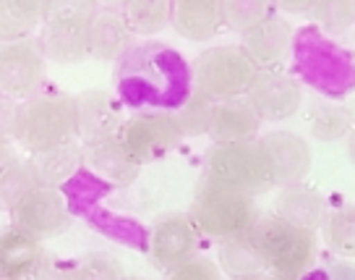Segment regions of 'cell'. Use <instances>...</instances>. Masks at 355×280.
Here are the masks:
<instances>
[{
  "instance_id": "obj_1",
  "label": "cell",
  "mask_w": 355,
  "mask_h": 280,
  "mask_svg": "<svg viewBox=\"0 0 355 280\" xmlns=\"http://www.w3.org/2000/svg\"><path fill=\"white\" fill-rule=\"evenodd\" d=\"M112 87L123 108L133 113H175L196 92L189 58L159 40L133 45L115 66Z\"/></svg>"
},
{
  "instance_id": "obj_2",
  "label": "cell",
  "mask_w": 355,
  "mask_h": 280,
  "mask_svg": "<svg viewBox=\"0 0 355 280\" xmlns=\"http://www.w3.org/2000/svg\"><path fill=\"white\" fill-rule=\"evenodd\" d=\"M293 71L327 100H345L355 92V53L316 24H303L293 37Z\"/></svg>"
},
{
  "instance_id": "obj_3",
  "label": "cell",
  "mask_w": 355,
  "mask_h": 280,
  "mask_svg": "<svg viewBox=\"0 0 355 280\" xmlns=\"http://www.w3.org/2000/svg\"><path fill=\"white\" fill-rule=\"evenodd\" d=\"M251 238L264 259L266 275L275 280H300L316 262V233L277 215L259 217Z\"/></svg>"
},
{
  "instance_id": "obj_4",
  "label": "cell",
  "mask_w": 355,
  "mask_h": 280,
  "mask_svg": "<svg viewBox=\"0 0 355 280\" xmlns=\"http://www.w3.org/2000/svg\"><path fill=\"white\" fill-rule=\"evenodd\" d=\"M191 220L199 228V233L217 238V241H230L238 236H245L259 220L254 197L243 191L222 186L211 179H201L199 189L191 202Z\"/></svg>"
},
{
  "instance_id": "obj_5",
  "label": "cell",
  "mask_w": 355,
  "mask_h": 280,
  "mask_svg": "<svg viewBox=\"0 0 355 280\" xmlns=\"http://www.w3.org/2000/svg\"><path fill=\"white\" fill-rule=\"evenodd\" d=\"M78 139L76 97L68 94H37L21 102V121L16 142L29 152L40 155L47 149L73 145Z\"/></svg>"
},
{
  "instance_id": "obj_6",
  "label": "cell",
  "mask_w": 355,
  "mask_h": 280,
  "mask_svg": "<svg viewBox=\"0 0 355 280\" xmlns=\"http://www.w3.org/2000/svg\"><path fill=\"white\" fill-rule=\"evenodd\" d=\"M100 11L92 3L81 0H58L47 3L44 24L37 37L47 63L55 66H78L89 58V26Z\"/></svg>"
},
{
  "instance_id": "obj_7",
  "label": "cell",
  "mask_w": 355,
  "mask_h": 280,
  "mask_svg": "<svg viewBox=\"0 0 355 280\" xmlns=\"http://www.w3.org/2000/svg\"><path fill=\"white\" fill-rule=\"evenodd\" d=\"M191 66L196 92L214 102L245 97L259 76V68L241 45H211L201 50Z\"/></svg>"
},
{
  "instance_id": "obj_8",
  "label": "cell",
  "mask_w": 355,
  "mask_h": 280,
  "mask_svg": "<svg viewBox=\"0 0 355 280\" xmlns=\"http://www.w3.org/2000/svg\"><path fill=\"white\" fill-rule=\"evenodd\" d=\"M204 176L222 186L243 191L248 197H259L264 191L275 189L272 170L259 142L211 145L204 157Z\"/></svg>"
},
{
  "instance_id": "obj_9",
  "label": "cell",
  "mask_w": 355,
  "mask_h": 280,
  "mask_svg": "<svg viewBox=\"0 0 355 280\" xmlns=\"http://www.w3.org/2000/svg\"><path fill=\"white\" fill-rule=\"evenodd\" d=\"M180 142L183 134L173 113H133L121 131V145L141 168L170 155Z\"/></svg>"
},
{
  "instance_id": "obj_10",
  "label": "cell",
  "mask_w": 355,
  "mask_h": 280,
  "mask_svg": "<svg viewBox=\"0 0 355 280\" xmlns=\"http://www.w3.org/2000/svg\"><path fill=\"white\" fill-rule=\"evenodd\" d=\"M13 228L37 238L40 244L63 236L71 228V207L60 189L37 186L11 207Z\"/></svg>"
},
{
  "instance_id": "obj_11",
  "label": "cell",
  "mask_w": 355,
  "mask_h": 280,
  "mask_svg": "<svg viewBox=\"0 0 355 280\" xmlns=\"http://www.w3.org/2000/svg\"><path fill=\"white\" fill-rule=\"evenodd\" d=\"M196 249H199V228L193 225L189 213L159 215L149 228L146 254L152 265L167 275L196 257Z\"/></svg>"
},
{
  "instance_id": "obj_12",
  "label": "cell",
  "mask_w": 355,
  "mask_h": 280,
  "mask_svg": "<svg viewBox=\"0 0 355 280\" xmlns=\"http://www.w3.org/2000/svg\"><path fill=\"white\" fill-rule=\"evenodd\" d=\"M47 79V60L37 42L0 45V94L11 100H32Z\"/></svg>"
},
{
  "instance_id": "obj_13",
  "label": "cell",
  "mask_w": 355,
  "mask_h": 280,
  "mask_svg": "<svg viewBox=\"0 0 355 280\" xmlns=\"http://www.w3.org/2000/svg\"><path fill=\"white\" fill-rule=\"evenodd\" d=\"M259 147L269 163L275 186L279 189L298 186L311 173V147L295 131H285V129L269 131L259 136Z\"/></svg>"
},
{
  "instance_id": "obj_14",
  "label": "cell",
  "mask_w": 355,
  "mask_h": 280,
  "mask_svg": "<svg viewBox=\"0 0 355 280\" xmlns=\"http://www.w3.org/2000/svg\"><path fill=\"white\" fill-rule=\"evenodd\" d=\"M245 97L261 115V121H269V124L288 121L303 105L300 81L282 71H259Z\"/></svg>"
},
{
  "instance_id": "obj_15",
  "label": "cell",
  "mask_w": 355,
  "mask_h": 280,
  "mask_svg": "<svg viewBox=\"0 0 355 280\" xmlns=\"http://www.w3.org/2000/svg\"><path fill=\"white\" fill-rule=\"evenodd\" d=\"M78 110V142L84 147L118 139L123 131V105L102 90H89L76 97Z\"/></svg>"
},
{
  "instance_id": "obj_16",
  "label": "cell",
  "mask_w": 355,
  "mask_h": 280,
  "mask_svg": "<svg viewBox=\"0 0 355 280\" xmlns=\"http://www.w3.org/2000/svg\"><path fill=\"white\" fill-rule=\"evenodd\" d=\"M293 37H295V29L290 19L275 13L256 29L243 34L241 47L259 71H277L279 63H285V58L293 53Z\"/></svg>"
},
{
  "instance_id": "obj_17",
  "label": "cell",
  "mask_w": 355,
  "mask_h": 280,
  "mask_svg": "<svg viewBox=\"0 0 355 280\" xmlns=\"http://www.w3.org/2000/svg\"><path fill=\"white\" fill-rule=\"evenodd\" d=\"M261 115L248 102V97H235V100L217 102L214 108V121H211V142L214 145H245V142H259L261 131Z\"/></svg>"
},
{
  "instance_id": "obj_18",
  "label": "cell",
  "mask_w": 355,
  "mask_h": 280,
  "mask_svg": "<svg viewBox=\"0 0 355 280\" xmlns=\"http://www.w3.org/2000/svg\"><path fill=\"white\" fill-rule=\"evenodd\" d=\"M133 47V34L118 8H100L89 26V58L100 63H121Z\"/></svg>"
},
{
  "instance_id": "obj_19",
  "label": "cell",
  "mask_w": 355,
  "mask_h": 280,
  "mask_svg": "<svg viewBox=\"0 0 355 280\" xmlns=\"http://www.w3.org/2000/svg\"><path fill=\"white\" fill-rule=\"evenodd\" d=\"M170 26L183 40L191 42H209L217 37L222 26V11L217 0H175Z\"/></svg>"
},
{
  "instance_id": "obj_20",
  "label": "cell",
  "mask_w": 355,
  "mask_h": 280,
  "mask_svg": "<svg viewBox=\"0 0 355 280\" xmlns=\"http://www.w3.org/2000/svg\"><path fill=\"white\" fill-rule=\"evenodd\" d=\"M42 267V249L40 241L26 236L19 228L0 231V275L13 280L34 278Z\"/></svg>"
},
{
  "instance_id": "obj_21",
  "label": "cell",
  "mask_w": 355,
  "mask_h": 280,
  "mask_svg": "<svg viewBox=\"0 0 355 280\" xmlns=\"http://www.w3.org/2000/svg\"><path fill=\"white\" fill-rule=\"evenodd\" d=\"M275 215L288 220V223L298 225V228L316 231L327 220L329 204L319 191L298 183V186H288V189L279 191L277 202H275Z\"/></svg>"
},
{
  "instance_id": "obj_22",
  "label": "cell",
  "mask_w": 355,
  "mask_h": 280,
  "mask_svg": "<svg viewBox=\"0 0 355 280\" xmlns=\"http://www.w3.org/2000/svg\"><path fill=\"white\" fill-rule=\"evenodd\" d=\"M26 163H29L40 186L60 189L63 183H68L76 176L78 170L87 168V155H84V147H78V142H73V145L47 149L40 155H29Z\"/></svg>"
},
{
  "instance_id": "obj_23",
  "label": "cell",
  "mask_w": 355,
  "mask_h": 280,
  "mask_svg": "<svg viewBox=\"0 0 355 280\" xmlns=\"http://www.w3.org/2000/svg\"><path fill=\"white\" fill-rule=\"evenodd\" d=\"M84 155H87V168H92L100 179H105L107 183H115V186L133 183L139 170H141V165L121 145V136L100 142V145L84 147Z\"/></svg>"
},
{
  "instance_id": "obj_24",
  "label": "cell",
  "mask_w": 355,
  "mask_h": 280,
  "mask_svg": "<svg viewBox=\"0 0 355 280\" xmlns=\"http://www.w3.org/2000/svg\"><path fill=\"white\" fill-rule=\"evenodd\" d=\"M47 3L40 0H0V45L26 42L42 29Z\"/></svg>"
},
{
  "instance_id": "obj_25",
  "label": "cell",
  "mask_w": 355,
  "mask_h": 280,
  "mask_svg": "<svg viewBox=\"0 0 355 280\" xmlns=\"http://www.w3.org/2000/svg\"><path fill=\"white\" fill-rule=\"evenodd\" d=\"M217 259H220V270L230 280L266 275V265L256 249L254 238H251V231L245 236L230 238V241H222Z\"/></svg>"
},
{
  "instance_id": "obj_26",
  "label": "cell",
  "mask_w": 355,
  "mask_h": 280,
  "mask_svg": "<svg viewBox=\"0 0 355 280\" xmlns=\"http://www.w3.org/2000/svg\"><path fill=\"white\" fill-rule=\"evenodd\" d=\"M118 11L133 37H155L170 26L173 3L170 0H125L118 6Z\"/></svg>"
},
{
  "instance_id": "obj_27",
  "label": "cell",
  "mask_w": 355,
  "mask_h": 280,
  "mask_svg": "<svg viewBox=\"0 0 355 280\" xmlns=\"http://www.w3.org/2000/svg\"><path fill=\"white\" fill-rule=\"evenodd\" d=\"M324 244L332 249L337 257L355 259V204H345L329 210L322 225Z\"/></svg>"
},
{
  "instance_id": "obj_28",
  "label": "cell",
  "mask_w": 355,
  "mask_h": 280,
  "mask_svg": "<svg viewBox=\"0 0 355 280\" xmlns=\"http://www.w3.org/2000/svg\"><path fill=\"white\" fill-rule=\"evenodd\" d=\"M220 11L222 24L243 37L261 22H266L269 16H275V6L266 0H225L220 3Z\"/></svg>"
},
{
  "instance_id": "obj_29",
  "label": "cell",
  "mask_w": 355,
  "mask_h": 280,
  "mask_svg": "<svg viewBox=\"0 0 355 280\" xmlns=\"http://www.w3.org/2000/svg\"><path fill=\"white\" fill-rule=\"evenodd\" d=\"M214 108H217V102L209 100V97L201 94V92H193V94L189 97V102L173 113L178 126H180L183 139H193V136L209 134L211 121H214Z\"/></svg>"
},
{
  "instance_id": "obj_30",
  "label": "cell",
  "mask_w": 355,
  "mask_h": 280,
  "mask_svg": "<svg viewBox=\"0 0 355 280\" xmlns=\"http://www.w3.org/2000/svg\"><path fill=\"white\" fill-rule=\"evenodd\" d=\"M309 19L329 37L347 32L350 26L355 29V0H322V3H313Z\"/></svg>"
},
{
  "instance_id": "obj_31",
  "label": "cell",
  "mask_w": 355,
  "mask_h": 280,
  "mask_svg": "<svg viewBox=\"0 0 355 280\" xmlns=\"http://www.w3.org/2000/svg\"><path fill=\"white\" fill-rule=\"evenodd\" d=\"M353 126V113L343 105H319L311 115V131L319 142H337Z\"/></svg>"
},
{
  "instance_id": "obj_32",
  "label": "cell",
  "mask_w": 355,
  "mask_h": 280,
  "mask_svg": "<svg viewBox=\"0 0 355 280\" xmlns=\"http://www.w3.org/2000/svg\"><path fill=\"white\" fill-rule=\"evenodd\" d=\"M68 280H123V270L107 254H89L68 272Z\"/></svg>"
},
{
  "instance_id": "obj_33",
  "label": "cell",
  "mask_w": 355,
  "mask_h": 280,
  "mask_svg": "<svg viewBox=\"0 0 355 280\" xmlns=\"http://www.w3.org/2000/svg\"><path fill=\"white\" fill-rule=\"evenodd\" d=\"M167 280H222V270L209 257H193L183 267L170 272Z\"/></svg>"
},
{
  "instance_id": "obj_34",
  "label": "cell",
  "mask_w": 355,
  "mask_h": 280,
  "mask_svg": "<svg viewBox=\"0 0 355 280\" xmlns=\"http://www.w3.org/2000/svg\"><path fill=\"white\" fill-rule=\"evenodd\" d=\"M300 280H355V265L347 262V259H334V262L313 265Z\"/></svg>"
},
{
  "instance_id": "obj_35",
  "label": "cell",
  "mask_w": 355,
  "mask_h": 280,
  "mask_svg": "<svg viewBox=\"0 0 355 280\" xmlns=\"http://www.w3.org/2000/svg\"><path fill=\"white\" fill-rule=\"evenodd\" d=\"M21 121V102L0 94V142H16Z\"/></svg>"
},
{
  "instance_id": "obj_36",
  "label": "cell",
  "mask_w": 355,
  "mask_h": 280,
  "mask_svg": "<svg viewBox=\"0 0 355 280\" xmlns=\"http://www.w3.org/2000/svg\"><path fill=\"white\" fill-rule=\"evenodd\" d=\"M19 163H21V157L13 149V142H0V183L6 181V176H8Z\"/></svg>"
},
{
  "instance_id": "obj_37",
  "label": "cell",
  "mask_w": 355,
  "mask_h": 280,
  "mask_svg": "<svg viewBox=\"0 0 355 280\" xmlns=\"http://www.w3.org/2000/svg\"><path fill=\"white\" fill-rule=\"evenodd\" d=\"M347 160L355 165V131H350V136H347Z\"/></svg>"
},
{
  "instance_id": "obj_38",
  "label": "cell",
  "mask_w": 355,
  "mask_h": 280,
  "mask_svg": "<svg viewBox=\"0 0 355 280\" xmlns=\"http://www.w3.org/2000/svg\"><path fill=\"white\" fill-rule=\"evenodd\" d=\"M238 280H275L272 275H254V278H238Z\"/></svg>"
},
{
  "instance_id": "obj_39",
  "label": "cell",
  "mask_w": 355,
  "mask_h": 280,
  "mask_svg": "<svg viewBox=\"0 0 355 280\" xmlns=\"http://www.w3.org/2000/svg\"><path fill=\"white\" fill-rule=\"evenodd\" d=\"M123 280H144V278H123Z\"/></svg>"
},
{
  "instance_id": "obj_40",
  "label": "cell",
  "mask_w": 355,
  "mask_h": 280,
  "mask_svg": "<svg viewBox=\"0 0 355 280\" xmlns=\"http://www.w3.org/2000/svg\"><path fill=\"white\" fill-rule=\"evenodd\" d=\"M353 37H355V29H353Z\"/></svg>"
}]
</instances>
